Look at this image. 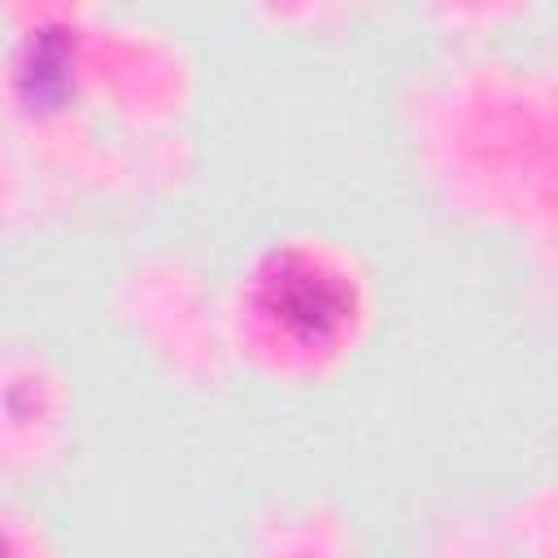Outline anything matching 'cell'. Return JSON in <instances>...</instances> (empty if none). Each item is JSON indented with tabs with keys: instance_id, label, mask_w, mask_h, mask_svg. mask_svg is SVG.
Masks as SVG:
<instances>
[{
	"instance_id": "6da1fadb",
	"label": "cell",
	"mask_w": 558,
	"mask_h": 558,
	"mask_svg": "<svg viewBox=\"0 0 558 558\" xmlns=\"http://www.w3.org/2000/svg\"><path fill=\"white\" fill-rule=\"evenodd\" d=\"M266 310L301 340L327 336L344 318V292L336 279L314 275L305 262L279 266L275 279H266Z\"/></svg>"
}]
</instances>
